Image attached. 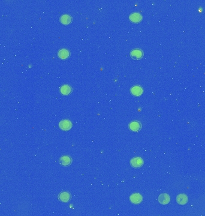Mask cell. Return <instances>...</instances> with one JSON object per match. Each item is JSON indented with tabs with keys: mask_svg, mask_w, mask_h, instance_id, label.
I'll list each match as a JSON object with an SVG mask.
<instances>
[{
	"mask_svg": "<svg viewBox=\"0 0 205 216\" xmlns=\"http://www.w3.org/2000/svg\"><path fill=\"white\" fill-rule=\"evenodd\" d=\"M130 55L131 58L132 59H133L134 60H139L143 57L144 53L141 49L136 48V49H133L131 51Z\"/></svg>",
	"mask_w": 205,
	"mask_h": 216,
	"instance_id": "cell-1",
	"label": "cell"
},
{
	"mask_svg": "<svg viewBox=\"0 0 205 216\" xmlns=\"http://www.w3.org/2000/svg\"><path fill=\"white\" fill-rule=\"evenodd\" d=\"M143 160L139 157H136L133 158L130 160V164L133 167L140 168L143 165Z\"/></svg>",
	"mask_w": 205,
	"mask_h": 216,
	"instance_id": "cell-2",
	"label": "cell"
},
{
	"mask_svg": "<svg viewBox=\"0 0 205 216\" xmlns=\"http://www.w3.org/2000/svg\"><path fill=\"white\" fill-rule=\"evenodd\" d=\"M59 127L64 131H68L72 127V123L68 120H63L59 123Z\"/></svg>",
	"mask_w": 205,
	"mask_h": 216,
	"instance_id": "cell-3",
	"label": "cell"
},
{
	"mask_svg": "<svg viewBox=\"0 0 205 216\" xmlns=\"http://www.w3.org/2000/svg\"><path fill=\"white\" fill-rule=\"evenodd\" d=\"M129 19H130V21H132L133 23H138L141 21L143 17L140 13H139L138 12H135L133 13H132L130 15Z\"/></svg>",
	"mask_w": 205,
	"mask_h": 216,
	"instance_id": "cell-4",
	"label": "cell"
},
{
	"mask_svg": "<svg viewBox=\"0 0 205 216\" xmlns=\"http://www.w3.org/2000/svg\"><path fill=\"white\" fill-rule=\"evenodd\" d=\"M59 162L63 166H68L72 163V158L69 155H63L60 158Z\"/></svg>",
	"mask_w": 205,
	"mask_h": 216,
	"instance_id": "cell-5",
	"label": "cell"
},
{
	"mask_svg": "<svg viewBox=\"0 0 205 216\" xmlns=\"http://www.w3.org/2000/svg\"><path fill=\"white\" fill-rule=\"evenodd\" d=\"M70 56V52L67 49H61L58 52V57L61 60H66Z\"/></svg>",
	"mask_w": 205,
	"mask_h": 216,
	"instance_id": "cell-6",
	"label": "cell"
},
{
	"mask_svg": "<svg viewBox=\"0 0 205 216\" xmlns=\"http://www.w3.org/2000/svg\"><path fill=\"white\" fill-rule=\"evenodd\" d=\"M170 197L167 193L161 194L158 197V201L162 205H166L170 202Z\"/></svg>",
	"mask_w": 205,
	"mask_h": 216,
	"instance_id": "cell-7",
	"label": "cell"
},
{
	"mask_svg": "<svg viewBox=\"0 0 205 216\" xmlns=\"http://www.w3.org/2000/svg\"><path fill=\"white\" fill-rule=\"evenodd\" d=\"M60 92H61V94L62 95H70L71 93L72 88L70 85L65 84V85H63L60 88Z\"/></svg>",
	"mask_w": 205,
	"mask_h": 216,
	"instance_id": "cell-8",
	"label": "cell"
},
{
	"mask_svg": "<svg viewBox=\"0 0 205 216\" xmlns=\"http://www.w3.org/2000/svg\"><path fill=\"white\" fill-rule=\"evenodd\" d=\"M58 199L61 202L66 203L68 202L71 200V196L70 193H69L67 192H63L59 195Z\"/></svg>",
	"mask_w": 205,
	"mask_h": 216,
	"instance_id": "cell-9",
	"label": "cell"
},
{
	"mask_svg": "<svg viewBox=\"0 0 205 216\" xmlns=\"http://www.w3.org/2000/svg\"><path fill=\"white\" fill-rule=\"evenodd\" d=\"M129 127L130 130L134 132H137L141 129V124L140 123V122L137 121H134L129 124Z\"/></svg>",
	"mask_w": 205,
	"mask_h": 216,
	"instance_id": "cell-10",
	"label": "cell"
},
{
	"mask_svg": "<svg viewBox=\"0 0 205 216\" xmlns=\"http://www.w3.org/2000/svg\"><path fill=\"white\" fill-rule=\"evenodd\" d=\"M130 92L132 94L135 96H140L143 94V89L141 86L139 85H135L131 88Z\"/></svg>",
	"mask_w": 205,
	"mask_h": 216,
	"instance_id": "cell-11",
	"label": "cell"
},
{
	"mask_svg": "<svg viewBox=\"0 0 205 216\" xmlns=\"http://www.w3.org/2000/svg\"><path fill=\"white\" fill-rule=\"evenodd\" d=\"M130 199L133 204H138L142 201L143 197L139 193H134L130 196Z\"/></svg>",
	"mask_w": 205,
	"mask_h": 216,
	"instance_id": "cell-12",
	"label": "cell"
},
{
	"mask_svg": "<svg viewBox=\"0 0 205 216\" xmlns=\"http://www.w3.org/2000/svg\"><path fill=\"white\" fill-rule=\"evenodd\" d=\"M188 201V196L185 194H180L176 198L177 203L179 205H185Z\"/></svg>",
	"mask_w": 205,
	"mask_h": 216,
	"instance_id": "cell-13",
	"label": "cell"
},
{
	"mask_svg": "<svg viewBox=\"0 0 205 216\" xmlns=\"http://www.w3.org/2000/svg\"><path fill=\"white\" fill-rule=\"evenodd\" d=\"M60 22L64 25H68L72 22V17L68 14H65L60 17Z\"/></svg>",
	"mask_w": 205,
	"mask_h": 216,
	"instance_id": "cell-14",
	"label": "cell"
}]
</instances>
